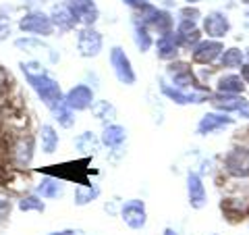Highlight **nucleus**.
Segmentation results:
<instances>
[{"label": "nucleus", "instance_id": "obj_1", "mask_svg": "<svg viewBox=\"0 0 249 235\" xmlns=\"http://www.w3.org/2000/svg\"><path fill=\"white\" fill-rule=\"evenodd\" d=\"M34 150H36L34 136H29V133H19V136H15L9 144L11 167H15V169L29 167V162L34 160Z\"/></svg>", "mask_w": 249, "mask_h": 235}, {"label": "nucleus", "instance_id": "obj_2", "mask_svg": "<svg viewBox=\"0 0 249 235\" xmlns=\"http://www.w3.org/2000/svg\"><path fill=\"white\" fill-rule=\"evenodd\" d=\"M27 81H29V85L34 88V92L40 96V100L50 108V111H54L60 102H65V96H62V92H60L58 81H54L48 73L40 75V77H31V79H27Z\"/></svg>", "mask_w": 249, "mask_h": 235}, {"label": "nucleus", "instance_id": "obj_3", "mask_svg": "<svg viewBox=\"0 0 249 235\" xmlns=\"http://www.w3.org/2000/svg\"><path fill=\"white\" fill-rule=\"evenodd\" d=\"M19 27L21 31L31 36H50L54 31V23L50 19V15H44L42 11H29L19 21Z\"/></svg>", "mask_w": 249, "mask_h": 235}, {"label": "nucleus", "instance_id": "obj_4", "mask_svg": "<svg viewBox=\"0 0 249 235\" xmlns=\"http://www.w3.org/2000/svg\"><path fill=\"white\" fill-rule=\"evenodd\" d=\"M77 50L85 59L98 57L100 50H102V34L96 31L91 25H85L79 31V36H77Z\"/></svg>", "mask_w": 249, "mask_h": 235}, {"label": "nucleus", "instance_id": "obj_5", "mask_svg": "<svg viewBox=\"0 0 249 235\" xmlns=\"http://www.w3.org/2000/svg\"><path fill=\"white\" fill-rule=\"evenodd\" d=\"M110 65L114 69L116 79H119L121 83H124V85L135 83L137 77H135V71H133V67H131V60H129L127 54H124V50H121V48L110 50Z\"/></svg>", "mask_w": 249, "mask_h": 235}, {"label": "nucleus", "instance_id": "obj_6", "mask_svg": "<svg viewBox=\"0 0 249 235\" xmlns=\"http://www.w3.org/2000/svg\"><path fill=\"white\" fill-rule=\"evenodd\" d=\"M160 90L168 100H173V102H177V104H201V102L208 100L206 92H197L193 88L181 90V88H173V85H168V83H162Z\"/></svg>", "mask_w": 249, "mask_h": 235}, {"label": "nucleus", "instance_id": "obj_7", "mask_svg": "<svg viewBox=\"0 0 249 235\" xmlns=\"http://www.w3.org/2000/svg\"><path fill=\"white\" fill-rule=\"evenodd\" d=\"M224 169L232 177H249V148H232L224 158Z\"/></svg>", "mask_w": 249, "mask_h": 235}, {"label": "nucleus", "instance_id": "obj_8", "mask_svg": "<svg viewBox=\"0 0 249 235\" xmlns=\"http://www.w3.org/2000/svg\"><path fill=\"white\" fill-rule=\"evenodd\" d=\"M121 216L131 229H143L147 223V213H145V204L142 200H129L124 202L121 208Z\"/></svg>", "mask_w": 249, "mask_h": 235}, {"label": "nucleus", "instance_id": "obj_9", "mask_svg": "<svg viewBox=\"0 0 249 235\" xmlns=\"http://www.w3.org/2000/svg\"><path fill=\"white\" fill-rule=\"evenodd\" d=\"M166 73L170 77L175 88H181V90H189V88H196V75H193L191 67L187 62H170Z\"/></svg>", "mask_w": 249, "mask_h": 235}, {"label": "nucleus", "instance_id": "obj_10", "mask_svg": "<svg viewBox=\"0 0 249 235\" xmlns=\"http://www.w3.org/2000/svg\"><path fill=\"white\" fill-rule=\"evenodd\" d=\"M65 102L71 106L73 111H85V108H91V104L96 102V100H93V92H91L89 85L79 83L67 92Z\"/></svg>", "mask_w": 249, "mask_h": 235}, {"label": "nucleus", "instance_id": "obj_11", "mask_svg": "<svg viewBox=\"0 0 249 235\" xmlns=\"http://www.w3.org/2000/svg\"><path fill=\"white\" fill-rule=\"evenodd\" d=\"M231 29V21L224 13H208L204 17V31L208 34V38H214V40H220V38H224L229 34Z\"/></svg>", "mask_w": 249, "mask_h": 235}, {"label": "nucleus", "instance_id": "obj_12", "mask_svg": "<svg viewBox=\"0 0 249 235\" xmlns=\"http://www.w3.org/2000/svg\"><path fill=\"white\" fill-rule=\"evenodd\" d=\"M193 60L199 65H210L214 62L218 57H222V44L216 40H204L193 46Z\"/></svg>", "mask_w": 249, "mask_h": 235}, {"label": "nucleus", "instance_id": "obj_13", "mask_svg": "<svg viewBox=\"0 0 249 235\" xmlns=\"http://www.w3.org/2000/svg\"><path fill=\"white\" fill-rule=\"evenodd\" d=\"M69 6L75 13V17L83 25H93L100 17V11L93 0H69Z\"/></svg>", "mask_w": 249, "mask_h": 235}, {"label": "nucleus", "instance_id": "obj_14", "mask_svg": "<svg viewBox=\"0 0 249 235\" xmlns=\"http://www.w3.org/2000/svg\"><path fill=\"white\" fill-rule=\"evenodd\" d=\"M187 196H189V204L193 208L199 210L206 206V185L197 173L187 175Z\"/></svg>", "mask_w": 249, "mask_h": 235}, {"label": "nucleus", "instance_id": "obj_15", "mask_svg": "<svg viewBox=\"0 0 249 235\" xmlns=\"http://www.w3.org/2000/svg\"><path fill=\"white\" fill-rule=\"evenodd\" d=\"M232 125V119L227 115H220V113H208L201 117V121L197 123V133L199 136H208V133H216L224 127Z\"/></svg>", "mask_w": 249, "mask_h": 235}, {"label": "nucleus", "instance_id": "obj_16", "mask_svg": "<svg viewBox=\"0 0 249 235\" xmlns=\"http://www.w3.org/2000/svg\"><path fill=\"white\" fill-rule=\"evenodd\" d=\"M50 19H52L54 27H56L58 31H71L77 23H79L69 4H56L50 13Z\"/></svg>", "mask_w": 249, "mask_h": 235}, {"label": "nucleus", "instance_id": "obj_17", "mask_svg": "<svg viewBox=\"0 0 249 235\" xmlns=\"http://www.w3.org/2000/svg\"><path fill=\"white\" fill-rule=\"evenodd\" d=\"M199 36L201 34H199V29L196 25V21H183V19H181V23H178L177 34H175L178 46H183V48H193L196 44H199L201 42Z\"/></svg>", "mask_w": 249, "mask_h": 235}, {"label": "nucleus", "instance_id": "obj_18", "mask_svg": "<svg viewBox=\"0 0 249 235\" xmlns=\"http://www.w3.org/2000/svg\"><path fill=\"white\" fill-rule=\"evenodd\" d=\"M216 108H220L224 113H243L247 111V100L241 94H220L212 100Z\"/></svg>", "mask_w": 249, "mask_h": 235}, {"label": "nucleus", "instance_id": "obj_19", "mask_svg": "<svg viewBox=\"0 0 249 235\" xmlns=\"http://www.w3.org/2000/svg\"><path fill=\"white\" fill-rule=\"evenodd\" d=\"M156 54H158V59L162 60H173L177 59V54H178V42H177V38L175 36H160L158 38V42H156Z\"/></svg>", "mask_w": 249, "mask_h": 235}, {"label": "nucleus", "instance_id": "obj_20", "mask_svg": "<svg viewBox=\"0 0 249 235\" xmlns=\"http://www.w3.org/2000/svg\"><path fill=\"white\" fill-rule=\"evenodd\" d=\"M100 139H102L104 146L112 148V150H119V148L124 144V139H127V131H124L121 125H106Z\"/></svg>", "mask_w": 249, "mask_h": 235}, {"label": "nucleus", "instance_id": "obj_21", "mask_svg": "<svg viewBox=\"0 0 249 235\" xmlns=\"http://www.w3.org/2000/svg\"><path fill=\"white\" fill-rule=\"evenodd\" d=\"M222 210L227 213L231 218L232 216H241L249 215V196H237V198H227L222 202Z\"/></svg>", "mask_w": 249, "mask_h": 235}, {"label": "nucleus", "instance_id": "obj_22", "mask_svg": "<svg viewBox=\"0 0 249 235\" xmlns=\"http://www.w3.org/2000/svg\"><path fill=\"white\" fill-rule=\"evenodd\" d=\"M37 194L42 196L46 200H52V198H58L62 194V183L58 177H52V175H46L40 185H37Z\"/></svg>", "mask_w": 249, "mask_h": 235}, {"label": "nucleus", "instance_id": "obj_23", "mask_svg": "<svg viewBox=\"0 0 249 235\" xmlns=\"http://www.w3.org/2000/svg\"><path fill=\"white\" fill-rule=\"evenodd\" d=\"M245 90V79L239 75H222L218 79V92L220 94H241Z\"/></svg>", "mask_w": 249, "mask_h": 235}, {"label": "nucleus", "instance_id": "obj_24", "mask_svg": "<svg viewBox=\"0 0 249 235\" xmlns=\"http://www.w3.org/2000/svg\"><path fill=\"white\" fill-rule=\"evenodd\" d=\"M40 139H42V150L46 154H52L58 148V133L52 125H42L40 129Z\"/></svg>", "mask_w": 249, "mask_h": 235}, {"label": "nucleus", "instance_id": "obj_25", "mask_svg": "<svg viewBox=\"0 0 249 235\" xmlns=\"http://www.w3.org/2000/svg\"><path fill=\"white\" fill-rule=\"evenodd\" d=\"M91 115L96 117L98 121H112L114 117H116V108L108 102V100H96V102L91 104Z\"/></svg>", "mask_w": 249, "mask_h": 235}, {"label": "nucleus", "instance_id": "obj_26", "mask_svg": "<svg viewBox=\"0 0 249 235\" xmlns=\"http://www.w3.org/2000/svg\"><path fill=\"white\" fill-rule=\"evenodd\" d=\"M100 142H102V139H98L91 131H85V133H81V136H77V137H75V148H77L79 152L93 154V152L98 150Z\"/></svg>", "mask_w": 249, "mask_h": 235}, {"label": "nucleus", "instance_id": "obj_27", "mask_svg": "<svg viewBox=\"0 0 249 235\" xmlns=\"http://www.w3.org/2000/svg\"><path fill=\"white\" fill-rule=\"evenodd\" d=\"M98 194H100V190H98L96 185L81 183V185L75 190V204H79V206L89 204V202H93V200L98 198Z\"/></svg>", "mask_w": 249, "mask_h": 235}, {"label": "nucleus", "instance_id": "obj_28", "mask_svg": "<svg viewBox=\"0 0 249 235\" xmlns=\"http://www.w3.org/2000/svg\"><path fill=\"white\" fill-rule=\"evenodd\" d=\"M52 113H54V119H56L58 125H62V127H71L75 123V111L67 102H60Z\"/></svg>", "mask_w": 249, "mask_h": 235}, {"label": "nucleus", "instance_id": "obj_29", "mask_svg": "<svg viewBox=\"0 0 249 235\" xmlns=\"http://www.w3.org/2000/svg\"><path fill=\"white\" fill-rule=\"evenodd\" d=\"M243 59H245V54L239 48H229V50H224V54L220 57V65L227 67V69L243 67Z\"/></svg>", "mask_w": 249, "mask_h": 235}, {"label": "nucleus", "instance_id": "obj_30", "mask_svg": "<svg viewBox=\"0 0 249 235\" xmlns=\"http://www.w3.org/2000/svg\"><path fill=\"white\" fill-rule=\"evenodd\" d=\"M133 40L137 44V48L145 52L147 48L152 46V36H150V31H147V27L143 25V23H135V34H133Z\"/></svg>", "mask_w": 249, "mask_h": 235}, {"label": "nucleus", "instance_id": "obj_31", "mask_svg": "<svg viewBox=\"0 0 249 235\" xmlns=\"http://www.w3.org/2000/svg\"><path fill=\"white\" fill-rule=\"evenodd\" d=\"M19 50H27V52H50V48L46 44H42L36 38H21V40L15 42Z\"/></svg>", "mask_w": 249, "mask_h": 235}, {"label": "nucleus", "instance_id": "obj_32", "mask_svg": "<svg viewBox=\"0 0 249 235\" xmlns=\"http://www.w3.org/2000/svg\"><path fill=\"white\" fill-rule=\"evenodd\" d=\"M44 202L42 198H37V196H23L19 200V210L23 213H29V210H36V213H44Z\"/></svg>", "mask_w": 249, "mask_h": 235}, {"label": "nucleus", "instance_id": "obj_33", "mask_svg": "<svg viewBox=\"0 0 249 235\" xmlns=\"http://www.w3.org/2000/svg\"><path fill=\"white\" fill-rule=\"evenodd\" d=\"M21 71L25 73L27 79H31V77H40V75H46L48 71L44 69L42 62H36V60H31V62H21Z\"/></svg>", "mask_w": 249, "mask_h": 235}, {"label": "nucleus", "instance_id": "obj_34", "mask_svg": "<svg viewBox=\"0 0 249 235\" xmlns=\"http://www.w3.org/2000/svg\"><path fill=\"white\" fill-rule=\"evenodd\" d=\"M11 206H13V204H11V200L6 198L4 194H0V221L11 215Z\"/></svg>", "mask_w": 249, "mask_h": 235}, {"label": "nucleus", "instance_id": "obj_35", "mask_svg": "<svg viewBox=\"0 0 249 235\" xmlns=\"http://www.w3.org/2000/svg\"><path fill=\"white\" fill-rule=\"evenodd\" d=\"M197 17H199L197 9H183V11H181V19H183V21H196Z\"/></svg>", "mask_w": 249, "mask_h": 235}, {"label": "nucleus", "instance_id": "obj_36", "mask_svg": "<svg viewBox=\"0 0 249 235\" xmlns=\"http://www.w3.org/2000/svg\"><path fill=\"white\" fill-rule=\"evenodd\" d=\"M6 88H9V75H6V71L0 67V94H4Z\"/></svg>", "mask_w": 249, "mask_h": 235}, {"label": "nucleus", "instance_id": "obj_37", "mask_svg": "<svg viewBox=\"0 0 249 235\" xmlns=\"http://www.w3.org/2000/svg\"><path fill=\"white\" fill-rule=\"evenodd\" d=\"M50 235H83V231H79V229H65V231H56V233H50Z\"/></svg>", "mask_w": 249, "mask_h": 235}, {"label": "nucleus", "instance_id": "obj_38", "mask_svg": "<svg viewBox=\"0 0 249 235\" xmlns=\"http://www.w3.org/2000/svg\"><path fill=\"white\" fill-rule=\"evenodd\" d=\"M243 79L249 81V65H243Z\"/></svg>", "mask_w": 249, "mask_h": 235}, {"label": "nucleus", "instance_id": "obj_39", "mask_svg": "<svg viewBox=\"0 0 249 235\" xmlns=\"http://www.w3.org/2000/svg\"><path fill=\"white\" fill-rule=\"evenodd\" d=\"M164 235H178L175 229H170V227H168V229H164Z\"/></svg>", "mask_w": 249, "mask_h": 235}, {"label": "nucleus", "instance_id": "obj_40", "mask_svg": "<svg viewBox=\"0 0 249 235\" xmlns=\"http://www.w3.org/2000/svg\"><path fill=\"white\" fill-rule=\"evenodd\" d=\"M123 2H127V4H131V6H139L137 0H123Z\"/></svg>", "mask_w": 249, "mask_h": 235}, {"label": "nucleus", "instance_id": "obj_41", "mask_svg": "<svg viewBox=\"0 0 249 235\" xmlns=\"http://www.w3.org/2000/svg\"><path fill=\"white\" fill-rule=\"evenodd\" d=\"M185 2H189V4H197V2H201V0H185Z\"/></svg>", "mask_w": 249, "mask_h": 235}, {"label": "nucleus", "instance_id": "obj_42", "mask_svg": "<svg viewBox=\"0 0 249 235\" xmlns=\"http://www.w3.org/2000/svg\"><path fill=\"white\" fill-rule=\"evenodd\" d=\"M245 25H247V27H249V13H247V15H245Z\"/></svg>", "mask_w": 249, "mask_h": 235}, {"label": "nucleus", "instance_id": "obj_43", "mask_svg": "<svg viewBox=\"0 0 249 235\" xmlns=\"http://www.w3.org/2000/svg\"><path fill=\"white\" fill-rule=\"evenodd\" d=\"M241 2H245V4H249V0H241Z\"/></svg>", "mask_w": 249, "mask_h": 235}, {"label": "nucleus", "instance_id": "obj_44", "mask_svg": "<svg viewBox=\"0 0 249 235\" xmlns=\"http://www.w3.org/2000/svg\"><path fill=\"white\" fill-rule=\"evenodd\" d=\"M137 2H147V0H137Z\"/></svg>", "mask_w": 249, "mask_h": 235}, {"label": "nucleus", "instance_id": "obj_45", "mask_svg": "<svg viewBox=\"0 0 249 235\" xmlns=\"http://www.w3.org/2000/svg\"><path fill=\"white\" fill-rule=\"evenodd\" d=\"M247 57H249V50H247Z\"/></svg>", "mask_w": 249, "mask_h": 235}, {"label": "nucleus", "instance_id": "obj_46", "mask_svg": "<svg viewBox=\"0 0 249 235\" xmlns=\"http://www.w3.org/2000/svg\"><path fill=\"white\" fill-rule=\"evenodd\" d=\"M214 235H216V233H214Z\"/></svg>", "mask_w": 249, "mask_h": 235}]
</instances>
